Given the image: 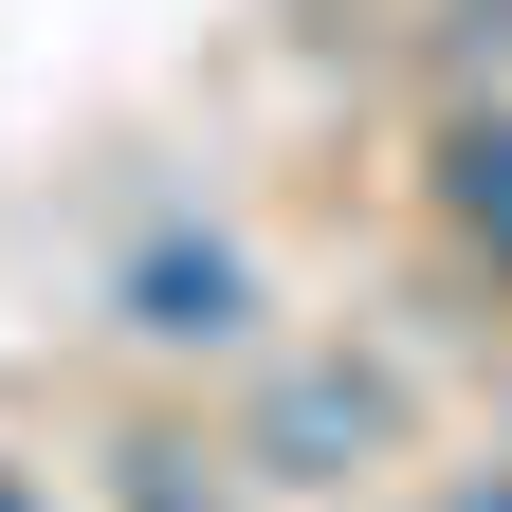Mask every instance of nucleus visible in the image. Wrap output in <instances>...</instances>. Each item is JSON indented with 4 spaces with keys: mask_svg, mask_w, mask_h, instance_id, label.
Segmentation results:
<instances>
[{
    "mask_svg": "<svg viewBox=\"0 0 512 512\" xmlns=\"http://www.w3.org/2000/svg\"><path fill=\"white\" fill-rule=\"evenodd\" d=\"M238 311H256V275H238L220 238H165L147 275H128V330H165V348H220Z\"/></svg>",
    "mask_w": 512,
    "mask_h": 512,
    "instance_id": "1",
    "label": "nucleus"
},
{
    "mask_svg": "<svg viewBox=\"0 0 512 512\" xmlns=\"http://www.w3.org/2000/svg\"><path fill=\"white\" fill-rule=\"evenodd\" d=\"M256 439H275V476H348L366 439H384V384H366V366H311V384H275Z\"/></svg>",
    "mask_w": 512,
    "mask_h": 512,
    "instance_id": "2",
    "label": "nucleus"
},
{
    "mask_svg": "<svg viewBox=\"0 0 512 512\" xmlns=\"http://www.w3.org/2000/svg\"><path fill=\"white\" fill-rule=\"evenodd\" d=\"M439 220H458L476 256H512V110H458V128H439Z\"/></svg>",
    "mask_w": 512,
    "mask_h": 512,
    "instance_id": "3",
    "label": "nucleus"
},
{
    "mask_svg": "<svg viewBox=\"0 0 512 512\" xmlns=\"http://www.w3.org/2000/svg\"><path fill=\"white\" fill-rule=\"evenodd\" d=\"M128 512H220V494H183V476H165V458H147V476H128Z\"/></svg>",
    "mask_w": 512,
    "mask_h": 512,
    "instance_id": "4",
    "label": "nucleus"
},
{
    "mask_svg": "<svg viewBox=\"0 0 512 512\" xmlns=\"http://www.w3.org/2000/svg\"><path fill=\"white\" fill-rule=\"evenodd\" d=\"M458 512H512V476H476V494H458Z\"/></svg>",
    "mask_w": 512,
    "mask_h": 512,
    "instance_id": "5",
    "label": "nucleus"
},
{
    "mask_svg": "<svg viewBox=\"0 0 512 512\" xmlns=\"http://www.w3.org/2000/svg\"><path fill=\"white\" fill-rule=\"evenodd\" d=\"M0 512H19V476H0Z\"/></svg>",
    "mask_w": 512,
    "mask_h": 512,
    "instance_id": "6",
    "label": "nucleus"
}]
</instances>
